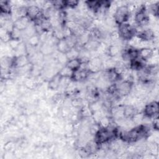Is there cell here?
<instances>
[{
  "mask_svg": "<svg viewBox=\"0 0 159 159\" xmlns=\"http://www.w3.org/2000/svg\"><path fill=\"white\" fill-rule=\"evenodd\" d=\"M143 117L144 114H143V113L137 112L133 116V117L131 119L135 125H140L143 123Z\"/></svg>",
  "mask_w": 159,
  "mask_h": 159,
  "instance_id": "cell-20",
  "label": "cell"
},
{
  "mask_svg": "<svg viewBox=\"0 0 159 159\" xmlns=\"http://www.w3.org/2000/svg\"><path fill=\"white\" fill-rule=\"evenodd\" d=\"M56 47L58 52L63 53H66L70 49V48L66 43L65 39L58 40L56 45Z\"/></svg>",
  "mask_w": 159,
  "mask_h": 159,
  "instance_id": "cell-14",
  "label": "cell"
},
{
  "mask_svg": "<svg viewBox=\"0 0 159 159\" xmlns=\"http://www.w3.org/2000/svg\"><path fill=\"white\" fill-rule=\"evenodd\" d=\"M27 16L29 19L35 20L43 16L41 12L40 8L35 5H32L29 6L27 7Z\"/></svg>",
  "mask_w": 159,
  "mask_h": 159,
  "instance_id": "cell-6",
  "label": "cell"
},
{
  "mask_svg": "<svg viewBox=\"0 0 159 159\" xmlns=\"http://www.w3.org/2000/svg\"><path fill=\"white\" fill-rule=\"evenodd\" d=\"M14 148H15V143L12 141L7 142L4 144V150L6 152H12Z\"/></svg>",
  "mask_w": 159,
  "mask_h": 159,
  "instance_id": "cell-25",
  "label": "cell"
},
{
  "mask_svg": "<svg viewBox=\"0 0 159 159\" xmlns=\"http://www.w3.org/2000/svg\"><path fill=\"white\" fill-rule=\"evenodd\" d=\"M40 42V40L39 35L37 34L30 37L29 38H28V40H27V43L34 47H36L37 46H38Z\"/></svg>",
  "mask_w": 159,
  "mask_h": 159,
  "instance_id": "cell-19",
  "label": "cell"
},
{
  "mask_svg": "<svg viewBox=\"0 0 159 159\" xmlns=\"http://www.w3.org/2000/svg\"><path fill=\"white\" fill-rule=\"evenodd\" d=\"M65 6H67L70 8H74L75 7H77L79 1H74V0H70V1H65Z\"/></svg>",
  "mask_w": 159,
  "mask_h": 159,
  "instance_id": "cell-26",
  "label": "cell"
},
{
  "mask_svg": "<svg viewBox=\"0 0 159 159\" xmlns=\"http://www.w3.org/2000/svg\"><path fill=\"white\" fill-rule=\"evenodd\" d=\"M23 84L29 90L35 89L39 86L36 78L34 77L25 78Z\"/></svg>",
  "mask_w": 159,
  "mask_h": 159,
  "instance_id": "cell-12",
  "label": "cell"
},
{
  "mask_svg": "<svg viewBox=\"0 0 159 159\" xmlns=\"http://www.w3.org/2000/svg\"><path fill=\"white\" fill-rule=\"evenodd\" d=\"M60 80H61V76L58 73L54 76H53L49 81L48 83V88L53 90H57V89H58L60 86Z\"/></svg>",
  "mask_w": 159,
  "mask_h": 159,
  "instance_id": "cell-11",
  "label": "cell"
},
{
  "mask_svg": "<svg viewBox=\"0 0 159 159\" xmlns=\"http://www.w3.org/2000/svg\"><path fill=\"white\" fill-rule=\"evenodd\" d=\"M153 53V49L150 48H143L139 49L138 54L139 57L143 60H147L149 59Z\"/></svg>",
  "mask_w": 159,
  "mask_h": 159,
  "instance_id": "cell-10",
  "label": "cell"
},
{
  "mask_svg": "<svg viewBox=\"0 0 159 159\" xmlns=\"http://www.w3.org/2000/svg\"><path fill=\"white\" fill-rule=\"evenodd\" d=\"M129 17V12L127 6H122L117 7L113 17L117 24H120L125 23L128 20Z\"/></svg>",
  "mask_w": 159,
  "mask_h": 159,
  "instance_id": "cell-2",
  "label": "cell"
},
{
  "mask_svg": "<svg viewBox=\"0 0 159 159\" xmlns=\"http://www.w3.org/2000/svg\"><path fill=\"white\" fill-rule=\"evenodd\" d=\"M30 24V19L27 16L20 17L14 22V26L21 31H24Z\"/></svg>",
  "mask_w": 159,
  "mask_h": 159,
  "instance_id": "cell-7",
  "label": "cell"
},
{
  "mask_svg": "<svg viewBox=\"0 0 159 159\" xmlns=\"http://www.w3.org/2000/svg\"><path fill=\"white\" fill-rule=\"evenodd\" d=\"M118 32L120 38H122L124 40H129L130 38L136 35V29L135 27L125 22L119 24Z\"/></svg>",
  "mask_w": 159,
  "mask_h": 159,
  "instance_id": "cell-1",
  "label": "cell"
},
{
  "mask_svg": "<svg viewBox=\"0 0 159 159\" xmlns=\"http://www.w3.org/2000/svg\"><path fill=\"white\" fill-rule=\"evenodd\" d=\"M20 40V39H11L7 43L13 50H15L21 43Z\"/></svg>",
  "mask_w": 159,
  "mask_h": 159,
  "instance_id": "cell-24",
  "label": "cell"
},
{
  "mask_svg": "<svg viewBox=\"0 0 159 159\" xmlns=\"http://www.w3.org/2000/svg\"><path fill=\"white\" fill-rule=\"evenodd\" d=\"M89 108L91 110L92 112H94L101 110L102 107V104H101V103L99 101H95L91 102L90 104L89 105Z\"/></svg>",
  "mask_w": 159,
  "mask_h": 159,
  "instance_id": "cell-23",
  "label": "cell"
},
{
  "mask_svg": "<svg viewBox=\"0 0 159 159\" xmlns=\"http://www.w3.org/2000/svg\"><path fill=\"white\" fill-rule=\"evenodd\" d=\"M120 52V46L115 44H111L110 45H109L107 48L106 54L108 55V57L112 58L117 55H119Z\"/></svg>",
  "mask_w": 159,
  "mask_h": 159,
  "instance_id": "cell-13",
  "label": "cell"
},
{
  "mask_svg": "<svg viewBox=\"0 0 159 159\" xmlns=\"http://www.w3.org/2000/svg\"><path fill=\"white\" fill-rule=\"evenodd\" d=\"M66 55L68 60L74 59V58H79L80 51L76 47H73V48H70L67 52V53H66Z\"/></svg>",
  "mask_w": 159,
  "mask_h": 159,
  "instance_id": "cell-18",
  "label": "cell"
},
{
  "mask_svg": "<svg viewBox=\"0 0 159 159\" xmlns=\"http://www.w3.org/2000/svg\"><path fill=\"white\" fill-rule=\"evenodd\" d=\"M29 63H30V61L27 55H21L19 57H15L14 60H13L14 66L17 68L22 67Z\"/></svg>",
  "mask_w": 159,
  "mask_h": 159,
  "instance_id": "cell-8",
  "label": "cell"
},
{
  "mask_svg": "<svg viewBox=\"0 0 159 159\" xmlns=\"http://www.w3.org/2000/svg\"><path fill=\"white\" fill-rule=\"evenodd\" d=\"M137 112V111L135 107L130 105L124 106V117L131 119L133 117V116Z\"/></svg>",
  "mask_w": 159,
  "mask_h": 159,
  "instance_id": "cell-16",
  "label": "cell"
},
{
  "mask_svg": "<svg viewBox=\"0 0 159 159\" xmlns=\"http://www.w3.org/2000/svg\"><path fill=\"white\" fill-rule=\"evenodd\" d=\"M81 63V62L80 59L79 58H77L69 60L65 66H66L67 67H68L70 69H71L74 71L80 68Z\"/></svg>",
  "mask_w": 159,
  "mask_h": 159,
  "instance_id": "cell-15",
  "label": "cell"
},
{
  "mask_svg": "<svg viewBox=\"0 0 159 159\" xmlns=\"http://www.w3.org/2000/svg\"><path fill=\"white\" fill-rule=\"evenodd\" d=\"M132 82L129 81H123L119 84L118 87H117V92L119 95V97L126 96L130 94L132 91Z\"/></svg>",
  "mask_w": 159,
  "mask_h": 159,
  "instance_id": "cell-5",
  "label": "cell"
},
{
  "mask_svg": "<svg viewBox=\"0 0 159 159\" xmlns=\"http://www.w3.org/2000/svg\"><path fill=\"white\" fill-rule=\"evenodd\" d=\"M98 124L101 129H106L111 125V120L109 117L107 116H105L102 117L99 122H98Z\"/></svg>",
  "mask_w": 159,
  "mask_h": 159,
  "instance_id": "cell-21",
  "label": "cell"
},
{
  "mask_svg": "<svg viewBox=\"0 0 159 159\" xmlns=\"http://www.w3.org/2000/svg\"><path fill=\"white\" fill-rule=\"evenodd\" d=\"M102 68V61L100 57H93L87 63V69L91 73L99 72Z\"/></svg>",
  "mask_w": 159,
  "mask_h": 159,
  "instance_id": "cell-4",
  "label": "cell"
},
{
  "mask_svg": "<svg viewBox=\"0 0 159 159\" xmlns=\"http://www.w3.org/2000/svg\"><path fill=\"white\" fill-rule=\"evenodd\" d=\"M53 46L47 42L42 43L40 47V52L43 56H48L50 55H52L54 52Z\"/></svg>",
  "mask_w": 159,
  "mask_h": 159,
  "instance_id": "cell-9",
  "label": "cell"
},
{
  "mask_svg": "<svg viewBox=\"0 0 159 159\" xmlns=\"http://www.w3.org/2000/svg\"><path fill=\"white\" fill-rule=\"evenodd\" d=\"M73 73V71L70 69L66 66H63L58 71V74L61 77H65V78H71Z\"/></svg>",
  "mask_w": 159,
  "mask_h": 159,
  "instance_id": "cell-17",
  "label": "cell"
},
{
  "mask_svg": "<svg viewBox=\"0 0 159 159\" xmlns=\"http://www.w3.org/2000/svg\"><path fill=\"white\" fill-rule=\"evenodd\" d=\"M144 116L150 117L155 118L158 117V104L157 101H153L146 104L143 108Z\"/></svg>",
  "mask_w": 159,
  "mask_h": 159,
  "instance_id": "cell-3",
  "label": "cell"
},
{
  "mask_svg": "<svg viewBox=\"0 0 159 159\" xmlns=\"http://www.w3.org/2000/svg\"><path fill=\"white\" fill-rule=\"evenodd\" d=\"M10 35L11 39H20V37L22 35V31L14 27L12 30L10 32Z\"/></svg>",
  "mask_w": 159,
  "mask_h": 159,
  "instance_id": "cell-22",
  "label": "cell"
}]
</instances>
